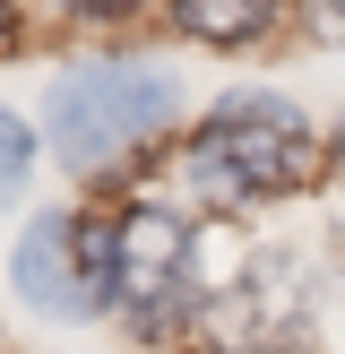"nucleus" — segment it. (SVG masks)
<instances>
[{
    "mask_svg": "<svg viewBox=\"0 0 345 354\" xmlns=\"http://www.w3.org/2000/svg\"><path fill=\"white\" fill-rule=\"evenodd\" d=\"M337 165V130L302 113L276 86H233L207 104V121L181 138V190L199 207H268L310 190Z\"/></svg>",
    "mask_w": 345,
    "mask_h": 354,
    "instance_id": "f257e3e1",
    "label": "nucleus"
},
{
    "mask_svg": "<svg viewBox=\"0 0 345 354\" xmlns=\"http://www.w3.org/2000/svg\"><path fill=\"white\" fill-rule=\"evenodd\" d=\"M181 130V78L147 52H103V61H69L43 86V147L61 156L78 182L138 165L147 147Z\"/></svg>",
    "mask_w": 345,
    "mask_h": 354,
    "instance_id": "f03ea898",
    "label": "nucleus"
},
{
    "mask_svg": "<svg viewBox=\"0 0 345 354\" xmlns=\"http://www.w3.org/2000/svg\"><path fill=\"white\" fill-rule=\"evenodd\" d=\"M207 268H199V225L172 199H130L112 207V311L138 337L164 346L172 328H199L207 311Z\"/></svg>",
    "mask_w": 345,
    "mask_h": 354,
    "instance_id": "7ed1b4c3",
    "label": "nucleus"
},
{
    "mask_svg": "<svg viewBox=\"0 0 345 354\" xmlns=\"http://www.w3.org/2000/svg\"><path fill=\"white\" fill-rule=\"evenodd\" d=\"M17 303L52 311V320H103L112 311V216H78V207H43L9 251Z\"/></svg>",
    "mask_w": 345,
    "mask_h": 354,
    "instance_id": "20e7f679",
    "label": "nucleus"
},
{
    "mask_svg": "<svg viewBox=\"0 0 345 354\" xmlns=\"http://www.w3.org/2000/svg\"><path fill=\"white\" fill-rule=\"evenodd\" d=\"M293 0H164L172 35H190V44L207 52H241V44H268L276 26H285Z\"/></svg>",
    "mask_w": 345,
    "mask_h": 354,
    "instance_id": "39448f33",
    "label": "nucleus"
},
{
    "mask_svg": "<svg viewBox=\"0 0 345 354\" xmlns=\"http://www.w3.org/2000/svg\"><path fill=\"white\" fill-rule=\"evenodd\" d=\"M26 173H34V130L9 113V104H0V199H9V190L26 182Z\"/></svg>",
    "mask_w": 345,
    "mask_h": 354,
    "instance_id": "423d86ee",
    "label": "nucleus"
},
{
    "mask_svg": "<svg viewBox=\"0 0 345 354\" xmlns=\"http://www.w3.org/2000/svg\"><path fill=\"white\" fill-rule=\"evenodd\" d=\"M302 26L319 35V44H337V52H345V0H302Z\"/></svg>",
    "mask_w": 345,
    "mask_h": 354,
    "instance_id": "0eeeda50",
    "label": "nucleus"
},
{
    "mask_svg": "<svg viewBox=\"0 0 345 354\" xmlns=\"http://www.w3.org/2000/svg\"><path fill=\"white\" fill-rule=\"evenodd\" d=\"M61 17H78V26H103V17H130V9H147V0H52Z\"/></svg>",
    "mask_w": 345,
    "mask_h": 354,
    "instance_id": "6e6552de",
    "label": "nucleus"
},
{
    "mask_svg": "<svg viewBox=\"0 0 345 354\" xmlns=\"http://www.w3.org/2000/svg\"><path fill=\"white\" fill-rule=\"evenodd\" d=\"M9 44H17V9L0 0V52H9Z\"/></svg>",
    "mask_w": 345,
    "mask_h": 354,
    "instance_id": "1a4fd4ad",
    "label": "nucleus"
},
{
    "mask_svg": "<svg viewBox=\"0 0 345 354\" xmlns=\"http://www.w3.org/2000/svg\"><path fill=\"white\" fill-rule=\"evenodd\" d=\"M337 173H345V113H337Z\"/></svg>",
    "mask_w": 345,
    "mask_h": 354,
    "instance_id": "9d476101",
    "label": "nucleus"
}]
</instances>
